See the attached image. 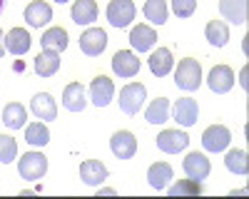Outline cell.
<instances>
[{
    "instance_id": "obj_26",
    "label": "cell",
    "mask_w": 249,
    "mask_h": 199,
    "mask_svg": "<svg viewBox=\"0 0 249 199\" xmlns=\"http://www.w3.org/2000/svg\"><path fill=\"white\" fill-rule=\"evenodd\" d=\"M144 119H147L150 125H162L170 119V100L167 97H157L150 102L147 112H144Z\"/></svg>"
},
{
    "instance_id": "obj_28",
    "label": "cell",
    "mask_w": 249,
    "mask_h": 199,
    "mask_svg": "<svg viewBox=\"0 0 249 199\" xmlns=\"http://www.w3.org/2000/svg\"><path fill=\"white\" fill-rule=\"evenodd\" d=\"M204 35L214 48H222V45H227V40H230V28H227L224 20H212V23H207Z\"/></svg>"
},
{
    "instance_id": "obj_3",
    "label": "cell",
    "mask_w": 249,
    "mask_h": 199,
    "mask_svg": "<svg viewBox=\"0 0 249 199\" xmlns=\"http://www.w3.org/2000/svg\"><path fill=\"white\" fill-rule=\"evenodd\" d=\"M18 172L23 179H28V182H37V179L45 177V172H48V157L40 154V152H25L20 157Z\"/></svg>"
},
{
    "instance_id": "obj_10",
    "label": "cell",
    "mask_w": 249,
    "mask_h": 199,
    "mask_svg": "<svg viewBox=\"0 0 249 199\" xmlns=\"http://www.w3.org/2000/svg\"><path fill=\"white\" fill-rule=\"evenodd\" d=\"M199 119V105L192 97H179L175 102V122L182 127H192Z\"/></svg>"
},
{
    "instance_id": "obj_14",
    "label": "cell",
    "mask_w": 249,
    "mask_h": 199,
    "mask_svg": "<svg viewBox=\"0 0 249 199\" xmlns=\"http://www.w3.org/2000/svg\"><path fill=\"white\" fill-rule=\"evenodd\" d=\"M112 70H115V75H120L124 80L135 77L140 72V57L135 52H130V50H120L112 57Z\"/></svg>"
},
{
    "instance_id": "obj_7",
    "label": "cell",
    "mask_w": 249,
    "mask_h": 199,
    "mask_svg": "<svg viewBox=\"0 0 249 199\" xmlns=\"http://www.w3.org/2000/svg\"><path fill=\"white\" fill-rule=\"evenodd\" d=\"M115 97V85L112 80L105 77V75H97L92 83H90V100L95 107H107Z\"/></svg>"
},
{
    "instance_id": "obj_8",
    "label": "cell",
    "mask_w": 249,
    "mask_h": 199,
    "mask_svg": "<svg viewBox=\"0 0 249 199\" xmlns=\"http://www.w3.org/2000/svg\"><path fill=\"white\" fill-rule=\"evenodd\" d=\"M187 145H190V134L182 130H164L157 137V147L167 154H179L182 149H187Z\"/></svg>"
},
{
    "instance_id": "obj_22",
    "label": "cell",
    "mask_w": 249,
    "mask_h": 199,
    "mask_svg": "<svg viewBox=\"0 0 249 199\" xmlns=\"http://www.w3.org/2000/svg\"><path fill=\"white\" fill-rule=\"evenodd\" d=\"M172 65H175V60H172V52L167 48H160L150 55V70L155 77H167L172 72Z\"/></svg>"
},
{
    "instance_id": "obj_34",
    "label": "cell",
    "mask_w": 249,
    "mask_h": 199,
    "mask_svg": "<svg viewBox=\"0 0 249 199\" xmlns=\"http://www.w3.org/2000/svg\"><path fill=\"white\" fill-rule=\"evenodd\" d=\"M172 10L177 17H190L197 10V0H172Z\"/></svg>"
},
{
    "instance_id": "obj_31",
    "label": "cell",
    "mask_w": 249,
    "mask_h": 199,
    "mask_svg": "<svg viewBox=\"0 0 249 199\" xmlns=\"http://www.w3.org/2000/svg\"><path fill=\"white\" fill-rule=\"evenodd\" d=\"M224 165L234 174H247L249 172V162H247V149H230L224 157Z\"/></svg>"
},
{
    "instance_id": "obj_11",
    "label": "cell",
    "mask_w": 249,
    "mask_h": 199,
    "mask_svg": "<svg viewBox=\"0 0 249 199\" xmlns=\"http://www.w3.org/2000/svg\"><path fill=\"white\" fill-rule=\"evenodd\" d=\"M110 149H112V154H115L117 159H130V157H135V152H137V139H135L132 132L120 130V132H115L112 139H110Z\"/></svg>"
},
{
    "instance_id": "obj_9",
    "label": "cell",
    "mask_w": 249,
    "mask_h": 199,
    "mask_svg": "<svg viewBox=\"0 0 249 199\" xmlns=\"http://www.w3.org/2000/svg\"><path fill=\"white\" fill-rule=\"evenodd\" d=\"M207 85H210L212 92L217 95H224L234 87V72L230 65H214L210 70V77H207Z\"/></svg>"
},
{
    "instance_id": "obj_21",
    "label": "cell",
    "mask_w": 249,
    "mask_h": 199,
    "mask_svg": "<svg viewBox=\"0 0 249 199\" xmlns=\"http://www.w3.org/2000/svg\"><path fill=\"white\" fill-rule=\"evenodd\" d=\"M172 174H175V172H172V165H167V162H155V165L147 169V182H150L152 189L162 192V189H167Z\"/></svg>"
},
{
    "instance_id": "obj_23",
    "label": "cell",
    "mask_w": 249,
    "mask_h": 199,
    "mask_svg": "<svg viewBox=\"0 0 249 199\" xmlns=\"http://www.w3.org/2000/svg\"><path fill=\"white\" fill-rule=\"evenodd\" d=\"M70 15L77 25H92L97 20V3L95 0H75Z\"/></svg>"
},
{
    "instance_id": "obj_19",
    "label": "cell",
    "mask_w": 249,
    "mask_h": 199,
    "mask_svg": "<svg viewBox=\"0 0 249 199\" xmlns=\"http://www.w3.org/2000/svg\"><path fill=\"white\" fill-rule=\"evenodd\" d=\"M30 35H28V30H23V28H13L8 35H5V52H10V55H25L28 50H30Z\"/></svg>"
},
{
    "instance_id": "obj_12",
    "label": "cell",
    "mask_w": 249,
    "mask_h": 199,
    "mask_svg": "<svg viewBox=\"0 0 249 199\" xmlns=\"http://www.w3.org/2000/svg\"><path fill=\"white\" fill-rule=\"evenodd\" d=\"M182 169H184V174L187 177H192V179H207L210 177V172H212V165H210V159H207L204 154H199V152H190L184 157V162H182Z\"/></svg>"
},
{
    "instance_id": "obj_2",
    "label": "cell",
    "mask_w": 249,
    "mask_h": 199,
    "mask_svg": "<svg viewBox=\"0 0 249 199\" xmlns=\"http://www.w3.org/2000/svg\"><path fill=\"white\" fill-rule=\"evenodd\" d=\"M144 100H147V87H144L142 83H130V85H124L120 90V110L124 115H137L144 105Z\"/></svg>"
},
{
    "instance_id": "obj_37",
    "label": "cell",
    "mask_w": 249,
    "mask_h": 199,
    "mask_svg": "<svg viewBox=\"0 0 249 199\" xmlns=\"http://www.w3.org/2000/svg\"><path fill=\"white\" fill-rule=\"evenodd\" d=\"M55 3H60V5H62V3H68V0H55Z\"/></svg>"
},
{
    "instance_id": "obj_4",
    "label": "cell",
    "mask_w": 249,
    "mask_h": 199,
    "mask_svg": "<svg viewBox=\"0 0 249 199\" xmlns=\"http://www.w3.org/2000/svg\"><path fill=\"white\" fill-rule=\"evenodd\" d=\"M135 3L132 0H110V5H107V20H110V25L112 28H127L132 20H135Z\"/></svg>"
},
{
    "instance_id": "obj_24",
    "label": "cell",
    "mask_w": 249,
    "mask_h": 199,
    "mask_svg": "<svg viewBox=\"0 0 249 199\" xmlns=\"http://www.w3.org/2000/svg\"><path fill=\"white\" fill-rule=\"evenodd\" d=\"M60 70V52L55 50H43L35 57V72L40 77H53Z\"/></svg>"
},
{
    "instance_id": "obj_20",
    "label": "cell",
    "mask_w": 249,
    "mask_h": 199,
    "mask_svg": "<svg viewBox=\"0 0 249 199\" xmlns=\"http://www.w3.org/2000/svg\"><path fill=\"white\" fill-rule=\"evenodd\" d=\"M155 40H157V33H155V28H150V25H137V28H132V33H130V45H132V50H137V52H147V50L155 45Z\"/></svg>"
},
{
    "instance_id": "obj_15",
    "label": "cell",
    "mask_w": 249,
    "mask_h": 199,
    "mask_svg": "<svg viewBox=\"0 0 249 199\" xmlns=\"http://www.w3.org/2000/svg\"><path fill=\"white\" fill-rule=\"evenodd\" d=\"M219 13L234 25H244L249 15V0H219Z\"/></svg>"
},
{
    "instance_id": "obj_16",
    "label": "cell",
    "mask_w": 249,
    "mask_h": 199,
    "mask_svg": "<svg viewBox=\"0 0 249 199\" xmlns=\"http://www.w3.org/2000/svg\"><path fill=\"white\" fill-rule=\"evenodd\" d=\"M25 20L30 28H43L53 20V8L45 3V0H33V3L25 8Z\"/></svg>"
},
{
    "instance_id": "obj_1",
    "label": "cell",
    "mask_w": 249,
    "mask_h": 199,
    "mask_svg": "<svg viewBox=\"0 0 249 199\" xmlns=\"http://www.w3.org/2000/svg\"><path fill=\"white\" fill-rule=\"evenodd\" d=\"M202 83V65L195 57H184L179 60V65L175 70V85L184 92H195Z\"/></svg>"
},
{
    "instance_id": "obj_36",
    "label": "cell",
    "mask_w": 249,
    "mask_h": 199,
    "mask_svg": "<svg viewBox=\"0 0 249 199\" xmlns=\"http://www.w3.org/2000/svg\"><path fill=\"white\" fill-rule=\"evenodd\" d=\"M242 87H247V67L242 70Z\"/></svg>"
},
{
    "instance_id": "obj_35",
    "label": "cell",
    "mask_w": 249,
    "mask_h": 199,
    "mask_svg": "<svg viewBox=\"0 0 249 199\" xmlns=\"http://www.w3.org/2000/svg\"><path fill=\"white\" fill-rule=\"evenodd\" d=\"M3 55H5V35L0 30V60H3Z\"/></svg>"
},
{
    "instance_id": "obj_18",
    "label": "cell",
    "mask_w": 249,
    "mask_h": 199,
    "mask_svg": "<svg viewBox=\"0 0 249 199\" xmlns=\"http://www.w3.org/2000/svg\"><path fill=\"white\" fill-rule=\"evenodd\" d=\"M88 105V97H85V87L80 83H70L62 92V107L70 110V112H82Z\"/></svg>"
},
{
    "instance_id": "obj_5",
    "label": "cell",
    "mask_w": 249,
    "mask_h": 199,
    "mask_svg": "<svg viewBox=\"0 0 249 199\" xmlns=\"http://www.w3.org/2000/svg\"><path fill=\"white\" fill-rule=\"evenodd\" d=\"M230 142H232V132L227 130L224 125H212V127H207L204 134H202V147L207 152H214V154L224 152L227 147H230Z\"/></svg>"
},
{
    "instance_id": "obj_27",
    "label": "cell",
    "mask_w": 249,
    "mask_h": 199,
    "mask_svg": "<svg viewBox=\"0 0 249 199\" xmlns=\"http://www.w3.org/2000/svg\"><path fill=\"white\" fill-rule=\"evenodd\" d=\"M25 119H28V112H25V107L20 105V102L5 105V110H3V125L5 127L20 130V127H25Z\"/></svg>"
},
{
    "instance_id": "obj_25",
    "label": "cell",
    "mask_w": 249,
    "mask_h": 199,
    "mask_svg": "<svg viewBox=\"0 0 249 199\" xmlns=\"http://www.w3.org/2000/svg\"><path fill=\"white\" fill-rule=\"evenodd\" d=\"M40 45H43V50L62 52L68 48V30L65 28H50V30H45L43 37H40Z\"/></svg>"
},
{
    "instance_id": "obj_33",
    "label": "cell",
    "mask_w": 249,
    "mask_h": 199,
    "mask_svg": "<svg viewBox=\"0 0 249 199\" xmlns=\"http://www.w3.org/2000/svg\"><path fill=\"white\" fill-rule=\"evenodd\" d=\"M18 157V142L10 134H0V165H10Z\"/></svg>"
},
{
    "instance_id": "obj_13",
    "label": "cell",
    "mask_w": 249,
    "mask_h": 199,
    "mask_svg": "<svg viewBox=\"0 0 249 199\" xmlns=\"http://www.w3.org/2000/svg\"><path fill=\"white\" fill-rule=\"evenodd\" d=\"M107 167L100 162V159H85L80 165V179L85 182L88 187H100L102 182L107 179Z\"/></svg>"
},
{
    "instance_id": "obj_30",
    "label": "cell",
    "mask_w": 249,
    "mask_h": 199,
    "mask_svg": "<svg viewBox=\"0 0 249 199\" xmlns=\"http://www.w3.org/2000/svg\"><path fill=\"white\" fill-rule=\"evenodd\" d=\"M25 142L33 145V147H45V145L50 142V130H48L43 122L25 125Z\"/></svg>"
},
{
    "instance_id": "obj_38",
    "label": "cell",
    "mask_w": 249,
    "mask_h": 199,
    "mask_svg": "<svg viewBox=\"0 0 249 199\" xmlns=\"http://www.w3.org/2000/svg\"><path fill=\"white\" fill-rule=\"evenodd\" d=\"M3 5H5V0H0V10H3Z\"/></svg>"
},
{
    "instance_id": "obj_29",
    "label": "cell",
    "mask_w": 249,
    "mask_h": 199,
    "mask_svg": "<svg viewBox=\"0 0 249 199\" xmlns=\"http://www.w3.org/2000/svg\"><path fill=\"white\" fill-rule=\"evenodd\" d=\"M142 13H144V17L150 20L152 25H164L167 23V3L164 0H147L144 3V8H142Z\"/></svg>"
},
{
    "instance_id": "obj_17",
    "label": "cell",
    "mask_w": 249,
    "mask_h": 199,
    "mask_svg": "<svg viewBox=\"0 0 249 199\" xmlns=\"http://www.w3.org/2000/svg\"><path fill=\"white\" fill-rule=\"evenodd\" d=\"M30 110L37 119H55L57 117V105H55L53 95H48V92H37L30 100Z\"/></svg>"
},
{
    "instance_id": "obj_32",
    "label": "cell",
    "mask_w": 249,
    "mask_h": 199,
    "mask_svg": "<svg viewBox=\"0 0 249 199\" xmlns=\"http://www.w3.org/2000/svg\"><path fill=\"white\" fill-rule=\"evenodd\" d=\"M204 192V187H202V182L199 179H179L177 184H172L170 189H167V194H172V197H182V194H202Z\"/></svg>"
},
{
    "instance_id": "obj_6",
    "label": "cell",
    "mask_w": 249,
    "mask_h": 199,
    "mask_svg": "<svg viewBox=\"0 0 249 199\" xmlns=\"http://www.w3.org/2000/svg\"><path fill=\"white\" fill-rule=\"evenodd\" d=\"M107 48V33L102 28H90L80 35V50L85 52L88 57H97L102 55Z\"/></svg>"
}]
</instances>
